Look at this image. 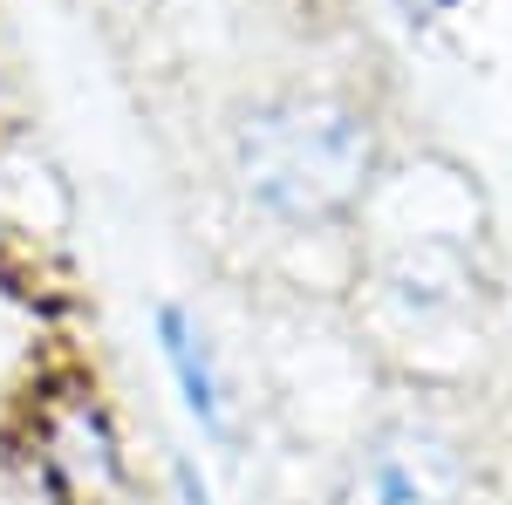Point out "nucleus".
Masks as SVG:
<instances>
[{
  "instance_id": "f257e3e1",
  "label": "nucleus",
  "mask_w": 512,
  "mask_h": 505,
  "mask_svg": "<svg viewBox=\"0 0 512 505\" xmlns=\"http://www.w3.org/2000/svg\"><path fill=\"white\" fill-rule=\"evenodd\" d=\"M349 287L390 355L478 335L499 294V219L472 164L390 151L349 226Z\"/></svg>"
},
{
  "instance_id": "f03ea898",
  "label": "nucleus",
  "mask_w": 512,
  "mask_h": 505,
  "mask_svg": "<svg viewBox=\"0 0 512 505\" xmlns=\"http://www.w3.org/2000/svg\"><path fill=\"white\" fill-rule=\"evenodd\" d=\"M390 164V123L355 89L287 82L246 96L226 123L239 212L287 239H342Z\"/></svg>"
},
{
  "instance_id": "7ed1b4c3",
  "label": "nucleus",
  "mask_w": 512,
  "mask_h": 505,
  "mask_svg": "<svg viewBox=\"0 0 512 505\" xmlns=\"http://www.w3.org/2000/svg\"><path fill=\"white\" fill-rule=\"evenodd\" d=\"M14 458L41 505H130L144 499L123 410L82 355H48L14 396Z\"/></svg>"
},
{
  "instance_id": "20e7f679",
  "label": "nucleus",
  "mask_w": 512,
  "mask_h": 505,
  "mask_svg": "<svg viewBox=\"0 0 512 505\" xmlns=\"http://www.w3.org/2000/svg\"><path fill=\"white\" fill-rule=\"evenodd\" d=\"M328 505H472V458L437 417H383L342 451Z\"/></svg>"
},
{
  "instance_id": "39448f33",
  "label": "nucleus",
  "mask_w": 512,
  "mask_h": 505,
  "mask_svg": "<svg viewBox=\"0 0 512 505\" xmlns=\"http://www.w3.org/2000/svg\"><path fill=\"white\" fill-rule=\"evenodd\" d=\"M82 198L41 137L0 123V273H48L76 246Z\"/></svg>"
},
{
  "instance_id": "423d86ee",
  "label": "nucleus",
  "mask_w": 512,
  "mask_h": 505,
  "mask_svg": "<svg viewBox=\"0 0 512 505\" xmlns=\"http://www.w3.org/2000/svg\"><path fill=\"white\" fill-rule=\"evenodd\" d=\"M144 335H151V355H158V369L171 383V396H178V417L192 424V437L205 451H233L246 417H239V389H233L226 355H219L212 321L185 294H158L151 314H144Z\"/></svg>"
},
{
  "instance_id": "0eeeda50",
  "label": "nucleus",
  "mask_w": 512,
  "mask_h": 505,
  "mask_svg": "<svg viewBox=\"0 0 512 505\" xmlns=\"http://www.w3.org/2000/svg\"><path fill=\"white\" fill-rule=\"evenodd\" d=\"M164 492H171V505H226L198 451H164Z\"/></svg>"
},
{
  "instance_id": "6e6552de",
  "label": "nucleus",
  "mask_w": 512,
  "mask_h": 505,
  "mask_svg": "<svg viewBox=\"0 0 512 505\" xmlns=\"http://www.w3.org/2000/svg\"><path fill=\"white\" fill-rule=\"evenodd\" d=\"M390 7L410 21V28H444V21H458L472 0H390Z\"/></svg>"
},
{
  "instance_id": "1a4fd4ad",
  "label": "nucleus",
  "mask_w": 512,
  "mask_h": 505,
  "mask_svg": "<svg viewBox=\"0 0 512 505\" xmlns=\"http://www.w3.org/2000/svg\"><path fill=\"white\" fill-rule=\"evenodd\" d=\"M130 505H144V499H130Z\"/></svg>"
}]
</instances>
